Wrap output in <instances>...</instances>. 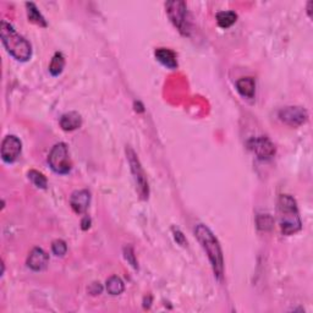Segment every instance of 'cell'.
<instances>
[{"mask_svg": "<svg viewBox=\"0 0 313 313\" xmlns=\"http://www.w3.org/2000/svg\"><path fill=\"white\" fill-rule=\"evenodd\" d=\"M52 251L56 257H62L66 255L68 252V245L64 240H55L52 243Z\"/></svg>", "mask_w": 313, "mask_h": 313, "instance_id": "cell-21", "label": "cell"}, {"mask_svg": "<svg viewBox=\"0 0 313 313\" xmlns=\"http://www.w3.org/2000/svg\"><path fill=\"white\" fill-rule=\"evenodd\" d=\"M165 9H167V14L170 21L173 23L177 31L184 36H189L191 31L190 16L189 11H187V5L185 2H168L165 3Z\"/></svg>", "mask_w": 313, "mask_h": 313, "instance_id": "cell-5", "label": "cell"}, {"mask_svg": "<svg viewBox=\"0 0 313 313\" xmlns=\"http://www.w3.org/2000/svg\"><path fill=\"white\" fill-rule=\"evenodd\" d=\"M106 291L113 296L120 295L124 293L125 285L124 281L121 280V278H119L118 275H111L108 280H106Z\"/></svg>", "mask_w": 313, "mask_h": 313, "instance_id": "cell-16", "label": "cell"}, {"mask_svg": "<svg viewBox=\"0 0 313 313\" xmlns=\"http://www.w3.org/2000/svg\"><path fill=\"white\" fill-rule=\"evenodd\" d=\"M195 235L198 242L201 243L202 249L207 253L215 278L220 280L224 275V257L221 246L219 243L217 236L205 224L196 225Z\"/></svg>", "mask_w": 313, "mask_h": 313, "instance_id": "cell-1", "label": "cell"}, {"mask_svg": "<svg viewBox=\"0 0 313 313\" xmlns=\"http://www.w3.org/2000/svg\"><path fill=\"white\" fill-rule=\"evenodd\" d=\"M257 228L259 230H271L273 228V218L269 214H261L257 217Z\"/></svg>", "mask_w": 313, "mask_h": 313, "instance_id": "cell-20", "label": "cell"}, {"mask_svg": "<svg viewBox=\"0 0 313 313\" xmlns=\"http://www.w3.org/2000/svg\"><path fill=\"white\" fill-rule=\"evenodd\" d=\"M151 301H152V297L149 296V299H148V305H151ZM145 302H147V300L145 299ZM145 307H147V305L145 303Z\"/></svg>", "mask_w": 313, "mask_h": 313, "instance_id": "cell-28", "label": "cell"}, {"mask_svg": "<svg viewBox=\"0 0 313 313\" xmlns=\"http://www.w3.org/2000/svg\"><path fill=\"white\" fill-rule=\"evenodd\" d=\"M65 68V56L62 55V53L56 52L54 56L52 58L51 65H49V73L52 74V76H59L62 73Z\"/></svg>", "mask_w": 313, "mask_h": 313, "instance_id": "cell-18", "label": "cell"}, {"mask_svg": "<svg viewBox=\"0 0 313 313\" xmlns=\"http://www.w3.org/2000/svg\"><path fill=\"white\" fill-rule=\"evenodd\" d=\"M90 227H91V218L88 215H86V217L82 219V221H81V228H82V230H87L90 229Z\"/></svg>", "mask_w": 313, "mask_h": 313, "instance_id": "cell-25", "label": "cell"}, {"mask_svg": "<svg viewBox=\"0 0 313 313\" xmlns=\"http://www.w3.org/2000/svg\"><path fill=\"white\" fill-rule=\"evenodd\" d=\"M0 37L2 43L15 60L25 62L28 61L32 56V47L25 37L18 34L15 28L6 21L0 24Z\"/></svg>", "mask_w": 313, "mask_h": 313, "instance_id": "cell-2", "label": "cell"}, {"mask_svg": "<svg viewBox=\"0 0 313 313\" xmlns=\"http://www.w3.org/2000/svg\"><path fill=\"white\" fill-rule=\"evenodd\" d=\"M126 156L127 162L130 164L131 174H132L135 184H136L137 193H139L141 199H145L146 201L149 197V185L145 170H143L142 165H141V162L136 152L131 147H126Z\"/></svg>", "mask_w": 313, "mask_h": 313, "instance_id": "cell-4", "label": "cell"}, {"mask_svg": "<svg viewBox=\"0 0 313 313\" xmlns=\"http://www.w3.org/2000/svg\"><path fill=\"white\" fill-rule=\"evenodd\" d=\"M23 151V142L18 137L14 135L6 136L2 142V159L6 164H12L17 161V158Z\"/></svg>", "mask_w": 313, "mask_h": 313, "instance_id": "cell-8", "label": "cell"}, {"mask_svg": "<svg viewBox=\"0 0 313 313\" xmlns=\"http://www.w3.org/2000/svg\"><path fill=\"white\" fill-rule=\"evenodd\" d=\"M27 267L32 269L33 272H42L44 271L49 263V256L47 255L44 250L39 249V247H34L32 251L30 252L27 257Z\"/></svg>", "mask_w": 313, "mask_h": 313, "instance_id": "cell-10", "label": "cell"}, {"mask_svg": "<svg viewBox=\"0 0 313 313\" xmlns=\"http://www.w3.org/2000/svg\"><path fill=\"white\" fill-rule=\"evenodd\" d=\"M91 193L87 190L74 191L70 197V206L76 214H84L90 207Z\"/></svg>", "mask_w": 313, "mask_h": 313, "instance_id": "cell-11", "label": "cell"}, {"mask_svg": "<svg viewBox=\"0 0 313 313\" xmlns=\"http://www.w3.org/2000/svg\"><path fill=\"white\" fill-rule=\"evenodd\" d=\"M154 55L163 66L170 69V70H175L177 68V58L176 54L168 48H158L154 52Z\"/></svg>", "mask_w": 313, "mask_h": 313, "instance_id": "cell-13", "label": "cell"}, {"mask_svg": "<svg viewBox=\"0 0 313 313\" xmlns=\"http://www.w3.org/2000/svg\"><path fill=\"white\" fill-rule=\"evenodd\" d=\"M135 106H136V111H140V113H142V111H145V109H143V105L141 104V102H135Z\"/></svg>", "mask_w": 313, "mask_h": 313, "instance_id": "cell-26", "label": "cell"}, {"mask_svg": "<svg viewBox=\"0 0 313 313\" xmlns=\"http://www.w3.org/2000/svg\"><path fill=\"white\" fill-rule=\"evenodd\" d=\"M249 147L259 161H269V159L273 158L275 152H277L274 143L268 137L264 136L252 139L249 142Z\"/></svg>", "mask_w": 313, "mask_h": 313, "instance_id": "cell-9", "label": "cell"}, {"mask_svg": "<svg viewBox=\"0 0 313 313\" xmlns=\"http://www.w3.org/2000/svg\"><path fill=\"white\" fill-rule=\"evenodd\" d=\"M82 126V117L77 111H69L61 115L60 127L64 131H75Z\"/></svg>", "mask_w": 313, "mask_h": 313, "instance_id": "cell-12", "label": "cell"}, {"mask_svg": "<svg viewBox=\"0 0 313 313\" xmlns=\"http://www.w3.org/2000/svg\"><path fill=\"white\" fill-rule=\"evenodd\" d=\"M278 117L284 124L291 127H299L308 120V113L302 106H285L280 109Z\"/></svg>", "mask_w": 313, "mask_h": 313, "instance_id": "cell-7", "label": "cell"}, {"mask_svg": "<svg viewBox=\"0 0 313 313\" xmlns=\"http://www.w3.org/2000/svg\"><path fill=\"white\" fill-rule=\"evenodd\" d=\"M124 257H125V259H126L127 262L130 263L131 265H132L135 269H137V267H139V265H137V259H136V256H135V252H133L132 247H131V246L124 247Z\"/></svg>", "mask_w": 313, "mask_h": 313, "instance_id": "cell-22", "label": "cell"}, {"mask_svg": "<svg viewBox=\"0 0 313 313\" xmlns=\"http://www.w3.org/2000/svg\"><path fill=\"white\" fill-rule=\"evenodd\" d=\"M173 234H174V239L176 241L177 243L181 246H186L187 245V241L185 239L184 234L181 233V230L177 229V228H173Z\"/></svg>", "mask_w": 313, "mask_h": 313, "instance_id": "cell-23", "label": "cell"}, {"mask_svg": "<svg viewBox=\"0 0 313 313\" xmlns=\"http://www.w3.org/2000/svg\"><path fill=\"white\" fill-rule=\"evenodd\" d=\"M28 175V179L32 181V184L36 187H38V189H43L46 190L47 186H48V180H47V177L44 176V174L39 173V171L37 170H30L27 173Z\"/></svg>", "mask_w": 313, "mask_h": 313, "instance_id": "cell-19", "label": "cell"}, {"mask_svg": "<svg viewBox=\"0 0 313 313\" xmlns=\"http://www.w3.org/2000/svg\"><path fill=\"white\" fill-rule=\"evenodd\" d=\"M215 18H217V24L219 25V27L229 28L236 23L237 14L235 11H220L218 12Z\"/></svg>", "mask_w": 313, "mask_h": 313, "instance_id": "cell-17", "label": "cell"}, {"mask_svg": "<svg viewBox=\"0 0 313 313\" xmlns=\"http://www.w3.org/2000/svg\"><path fill=\"white\" fill-rule=\"evenodd\" d=\"M236 90L243 98L252 99L256 93V82L252 77H242L236 81Z\"/></svg>", "mask_w": 313, "mask_h": 313, "instance_id": "cell-14", "label": "cell"}, {"mask_svg": "<svg viewBox=\"0 0 313 313\" xmlns=\"http://www.w3.org/2000/svg\"><path fill=\"white\" fill-rule=\"evenodd\" d=\"M312 5H313V3L312 2H309L308 4H307V11H308V15H309V17H311V8H312Z\"/></svg>", "mask_w": 313, "mask_h": 313, "instance_id": "cell-27", "label": "cell"}, {"mask_svg": "<svg viewBox=\"0 0 313 313\" xmlns=\"http://www.w3.org/2000/svg\"><path fill=\"white\" fill-rule=\"evenodd\" d=\"M27 9V17L31 23L34 25H38L40 27H47V21L44 16L40 14L38 8H37L34 3H26Z\"/></svg>", "mask_w": 313, "mask_h": 313, "instance_id": "cell-15", "label": "cell"}, {"mask_svg": "<svg viewBox=\"0 0 313 313\" xmlns=\"http://www.w3.org/2000/svg\"><path fill=\"white\" fill-rule=\"evenodd\" d=\"M278 214L281 234L290 236L302 229V220L296 199L290 195H281L278 199Z\"/></svg>", "mask_w": 313, "mask_h": 313, "instance_id": "cell-3", "label": "cell"}, {"mask_svg": "<svg viewBox=\"0 0 313 313\" xmlns=\"http://www.w3.org/2000/svg\"><path fill=\"white\" fill-rule=\"evenodd\" d=\"M48 164L55 174L68 175L73 169L70 153L64 142H59L53 147L48 155Z\"/></svg>", "mask_w": 313, "mask_h": 313, "instance_id": "cell-6", "label": "cell"}, {"mask_svg": "<svg viewBox=\"0 0 313 313\" xmlns=\"http://www.w3.org/2000/svg\"><path fill=\"white\" fill-rule=\"evenodd\" d=\"M103 291V287L101 285V283H92L91 284V286L88 287V293L91 294V295H99V294H102Z\"/></svg>", "mask_w": 313, "mask_h": 313, "instance_id": "cell-24", "label": "cell"}]
</instances>
